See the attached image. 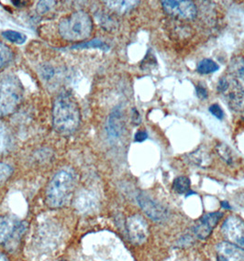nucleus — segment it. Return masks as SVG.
<instances>
[{"label": "nucleus", "instance_id": "9", "mask_svg": "<svg viewBox=\"0 0 244 261\" xmlns=\"http://www.w3.org/2000/svg\"><path fill=\"white\" fill-rule=\"evenodd\" d=\"M222 234L230 243L244 249V221L238 216H230L222 225Z\"/></svg>", "mask_w": 244, "mask_h": 261}, {"label": "nucleus", "instance_id": "21", "mask_svg": "<svg viewBox=\"0 0 244 261\" xmlns=\"http://www.w3.org/2000/svg\"><path fill=\"white\" fill-rule=\"evenodd\" d=\"M2 35L8 41L17 44H23L27 40V36L25 34L15 31H6L2 33Z\"/></svg>", "mask_w": 244, "mask_h": 261}, {"label": "nucleus", "instance_id": "19", "mask_svg": "<svg viewBox=\"0 0 244 261\" xmlns=\"http://www.w3.org/2000/svg\"><path fill=\"white\" fill-rule=\"evenodd\" d=\"M218 69H219L218 64L217 63H215L211 59H203L198 64L197 71L200 74H208V73L217 72Z\"/></svg>", "mask_w": 244, "mask_h": 261}, {"label": "nucleus", "instance_id": "12", "mask_svg": "<svg viewBox=\"0 0 244 261\" xmlns=\"http://www.w3.org/2000/svg\"><path fill=\"white\" fill-rule=\"evenodd\" d=\"M75 206L80 213H90L97 206V199L90 192L83 191L75 200Z\"/></svg>", "mask_w": 244, "mask_h": 261}, {"label": "nucleus", "instance_id": "29", "mask_svg": "<svg viewBox=\"0 0 244 261\" xmlns=\"http://www.w3.org/2000/svg\"><path fill=\"white\" fill-rule=\"evenodd\" d=\"M133 112H134V114H133V116H132V117H133V118H132V121H133V123H134L135 125H139L140 121H141L140 114L137 111L136 108H133Z\"/></svg>", "mask_w": 244, "mask_h": 261}, {"label": "nucleus", "instance_id": "3", "mask_svg": "<svg viewBox=\"0 0 244 261\" xmlns=\"http://www.w3.org/2000/svg\"><path fill=\"white\" fill-rule=\"evenodd\" d=\"M93 31V21L89 14L85 11H77L59 24V33L63 40L68 41H81L90 36Z\"/></svg>", "mask_w": 244, "mask_h": 261}, {"label": "nucleus", "instance_id": "4", "mask_svg": "<svg viewBox=\"0 0 244 261\" xmlns=\"http://www.w3.org/2000/svg\"><path fill=\"white\" fill-rule=\"evenodd\" d=\"M22 83L14 74L0 77V117L15 112L23 98Z\"/></svg>", "mask_w": 244, "mask_h": 261}, {"label": "nucleus", "instance_id": "5", "mask_svg": "<svg viewBox=\"0 0 244 261\" xmlns=\"http://www.w3.org/2000/svg\"><path fill=\"white\" fill-rule=\"evenodd\" d=\"M217 90L222 94L227 105L234 112H244V88L234 78L222 77L217 83Z\"/></svg>", "mask_w": 244, "mask_h": 261}, {"label": "nucleus", "instance_id": "26", "mask_svg": "<svg viewBox=\"0 0 244 261\" xmlns=\"http://www.w3.org/2000/svg\"><path fill=\"white\" fill-rule=\"evenodd\" d=\"M53 4H55L54 1H41L38 4L37 9L40 13H46L52 9V7L54 6Z\"/></svg>", "mask_w": 244, "mask_h": 261}, {"label": "nucleus", "instance_id": "22", "mask_svg": "<svg viewBox=\"0 0 244 261\" xmlns=\"http://www.w3.org/2000/svg\"><path fill=\"white\" fill-rule=\"evenodd\" d=\"M13 54L9 47L0 41V69L4 68L12 60Z\"/></svg>", "mask_w": 244, "mask_h": 261}, {"label": "nucleus", "instance_id": "31", "mask_svg": "<svg viewBox=\"0 0 244 261\" xmlns=\"http://www.w3.org/2000/svg\"><path fill=\"white\" fill-rule=\"evenodd\" d=\"M0 261H9V258L6 257L4 254L0 252Z\"/></svg>", "mask_w": 244, "mask_h": 261}, {"label": "nucleus", "instance_id": "18", "mask_svg": "<svg viewBox=\"0 0 244 261\" xmlns=\"http://www.w3.org/2000/svg\"><path fill=\"white\" fill-rule=\"evenodd\" d=\"M109 134L113 137H118L121 130V122H120V113L118 110H115L109 118Z\"/></svg>", "mask_w": 244, "mask_h": 261}, {"label": "nucleus", "instance_id": "6", "mask_svg": "<svg viewBox=\"0 0 244 261\" xmlns=\"http://www.w3.org/2000/svg\"><path fill=\"white\" fill-rule=\"evenodd\" d=\"M164 11L173 18L183 20L194 19L198 15V9L194 2L189 0H165L162 1Z\"/></svg>", "mask_w": 244, "mask_h": 261}, {"label": "nucleus", "instance_id": "24", "mask_svg": "<svg viewBox=\"0 0 244 261\" xmlns=\"http://www.w3.org/2000/svg\"><path fill=\"white\" fill-rule=\"evenodd\" d=\"M12 172L13 169L9 164L0 162V184L9 180V177L12 175Z\"/></svg>", "mask_w": 244, "mask_h": 261}, {"label": "nucleus", "instance_id": "14", "mask_svg": "<svg viewBox=\"0 0 244 261\" xmlns=\"http://www.w3.org/2000/svg\"><path fill=\"white\" fill-rule=\"evenodd\" d=\"M108 8L118 14L128 13L131 9H134L140 1H106Z\"/></svg>", "mask_w": 244, "mask_h": 261}, {"label": "nucleus", "instance_id": "20", "mask_svg": "<svg viewBox=\"0 0 244 261\" xmlns=\"http://www.w3.org/2000/svg\"><path fill=\"white\" fill-rule=\"evenodd\" d=\"M190 185L191 182H190L189 178L185 176H180L174 180L173 189L175 192H177V194H186L190 191Z\"/></svg>", "mask_w": 244, "mask_h": 261}, {"label": "nucleus", "instance_id": "7", "mask_svg": "<svg viewBox=\"0 0 244 261\" xmlns=\"http://www.w3.org/2000/svg\"><path fill=\"white\" fill-rule=\"evenodd\" d=\"M127 232L131 243L136 246L144 244L149 238V225L142 216H131L127 219Z\"/></svg>", "mask_w": 244, "mask_h": 261}, {"label": "nucleus", "instance_id": "10", "mask_svg": "<svg viewBox=\"0 0 244 261\" xmlns=\"http://www.w3.org/2000/svg\"><path fill=\"white\" fill-rule=\"evenodd\" d=\"M223 214L221 212L208 213L202 216L198 225H194V234L199 239L206 240L212 233L213 229L222 219Z\"/></svg>", "mask_w": 244, "mask_h": 261}, {"label": "nucleus", "instance_id": "17", "mask_svg": "<svg viewBox=\"0 0 244 261\" xmlns=\"http://www.w3.org/2000/svg\"><path fill=\"white\" fill-rule=\"evenodd\" d=\"M216 151L221 159L223 160V162H226L228 165H231L235 162V154L226 144H223V143L217 144L216 146Z\"/></svg>", "mask_w": 244, "mask_h": 261}, {"label": "nucleus", "instance_id": "25", "mask_svg": "<svg viewBox=\"0 0 244 261\" xmlns=\"http://www.w3.org/2000/svg\"><path fill=\"white\" fill-rule=\"evenodd\" d=\"M208 110H209V112L212 114L214 117H217V119H219V120H222V118L224 117V112H223L222 108L219 107V105H212V106L209 107Z\"/></svg>", "mask_w": 244, "mask_h": 261}, {"label": "nucleus", "instance_id": "15", "mask_svg": "<svg viewBox=\"0 0 244 261\" xmlns=\"http://www.w3.org/2000/svg\"><path fill=\"white\" fill-rule=\"evenodd\" d=\"M15 224L9 217L0 216V243L4 242L13 234Z\"/></svg>", "mask_w": 244, "mask_h": 261}, {"label": "nucleus", "instance_id": "27", "mask_svg": "<svg viewBox=\"0 0 244 261\" xmlns=\"http://www.w3.org/2000/svg\"><path fill=\"white\" fill-rule=\"evenodd\" d=\"M196 91H197V95L201 100H206L208 97V92L206 87L201 86L199 84V86H196Z\"/></svg>", "mask_w": 244, "mask_h": 261}, {"label": "nucleus", "instance_id": "8", "mask_svg": "<svg viewBox=\"0 0 244 261\" xmlns=\"http://www.w3.org/2000/svg\"><path fill=\"white\" fill-rule=\"evenodd\" d=\"M137 201L142 211L146 214V216L154 222L163 223L169 218L167 208L162 203L155 201L149 195L140 194V195H138Z\"/></svg>", "mask_w": 244, "mask_h": 261}, {"label": "nucleus", "instance_id": "11", "mask_svg": "<svg viewBox=\"0 0 244 261\" xmlns=\"http://www.w3.org/2000/svg\"><path fill=\"white\" fill-rule=\"evenodd\" d=\"M217 261H244V249L230 242H222L216 248Z\"/></svg>", "mask_w": 244, "mask_h": 261}, {"label": "nucleus", "instance_id": "16", "mask_svg": "<svg viewBox=\"0 0 244 261\" xmlns=\"http://www.w3.org/2000/svg\"><path fill=\"white\" fill-rule=\"evenodd\" d=\"M11 145V137L9 129L3 122L0 120V155L7 153Z\"/></svg>", "mask_w": 244, "mask_h": 261}, {"label": "nucleus", "instance_id": "28", "mask_svg": "<svg viewBox=\"0 0 244 261\" xmlns=\"http://www.w3.org/2000/svg\"><path fill=\"white\" fill-rule=\"evenodd\" d=\"M147 138H148L147 132H146V131L140 130L138 131V132L136 133L134 140H135L136 142H142V141L147 140Z\"/></svg>", "mask_w": 244, "mask_h": 261}, {"label": "nucleus", "instance_id": "13", "mask_svg": "<svg viewBox=\"0 0 244 261\" xmlns=\"http://www.w3.org/2000/svg\"><path fill=\"white\" fill-rule=\"evenodd\" d=\"M189 162L199 168H208L212 163V158L205 149H199L188 156Z\"/></svg>", "mask_w": 244, "mask_h": 261}, {"label": "nucleus", "instance_id": "32", "mask_svg": "<svg viewBox=\"0 0 244 261\" xmlns=\"http://www.w3.org/2000/svg\"><path fill=\"white\" fill-rule=\"evenodd\" d=\"M243 120H244V117H243Z\"/></svg>", "mask_w": 244, "mask_h": 261}, {"label": "nucleus", "instance_id": "1", "mask_svg": "<svg viewBox=\"0 0 244 261\" xmlns=\"http://www.w3.org/2000/svg\"><path fill=\"white\" fill-rule=\"evenodd\" d=\"M81 121L80 108L76 99L67 93L58 95L53 108V124L62 135H71L77 131Z\"/></svg>", "mask_w": 244, "mask_h": 261}, {"label": "nucleus", "instance_id": "30", "mask_svg": "<svg viewBox=\"0 0 244 261\" xmlns=\"http://www.w3.org/2000/svg\"><path fill=\"white\" fill-rule=\"evenodd\" d=\"M221 205H222V207L223 208V209H231V208L230 203L226 202V201H222V203H221Z\"/></svg>", "mask_w": 244, "mask_h": 261}, {"label": "nucleus", "instance_id": "2", "mask_svg": "<svg viewBox=\"0 0 244 261\" xmlns=\"http://www.w3.org/2000/svg\"><path fill=\"white\" fill-rule=\"evenodd\" d=\"M77 186V173L72 168L61 169L52 178L46 189V203L51 208L66 205L72 199Z\"/></svg>", "mask_w": 244, "mask_h": 261}, {"label": "nucleus", "instance_id": "23", "mask_svg": "<svg viewBox=\"0 0 244 261\" xmlns=\"http://www.w3.org/2000/svg\"><path fill=\"white\" fill-rule=\"evenodd\" d=\"M88 48H97V49L104 50H108L109 49V46L100 40H94V41H88V42H84L81 44H77V45L72 47V49H88Z\"/></svg>", "mask_w": 244, "mask_h": 261}]
</instances>
